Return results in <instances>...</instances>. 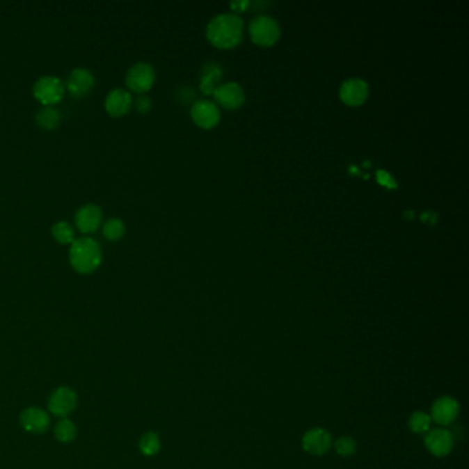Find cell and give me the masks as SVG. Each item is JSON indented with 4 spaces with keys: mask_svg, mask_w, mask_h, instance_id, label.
<instances>
[{
    "mask_svg": "<svg viewBox=\"0 0 469 469\" xmlns=\"http://www.w3.org/2000/svg\"><path fill=\"white\" fill-rule=\"evenodd\" d=\"M33 95L43 106H54L65 95V84L56 76H42L33 86Z\"/></svg>",
    "mask_w": 469,
    "mask_h": 469,
    "instance_id": "4",
    "label": "cell"
},
{
    "mask_svg": "<svg viewBox=\"0 0 469 469\" xmlns=\"http://www.w3.org/2000/svg\"><path fill=\"white\" fill-rule=\"evenodd\" d=\"M104 221L102 209L95 204H87L81 207L74 216V223L79 232L83 234H93L95 233Z\"/></svg>",
    "mask_w": 469,
    "mask_h": 469,
    "instance_id": "10",
    "label": "cell"
},
{
    "mask_svg": "<svg viewBox=\"0 0 469 469\" xmlns=\"http://www.w3.org/2000/svg\"><path fill=\"white\" fill-rule=\"evenodd\" d=\"M190 116L196 125L204 129H209L218 125V122L221 121V111L215 102L201 100L193 104Z\"/></svg>",
    "mask_w": 469,
    "mask_h": 469,
    "instance_id": "8",
    "label": "cell"
},
{
    "mask_svg": "<svg viewBox=\"0 0 469 469\" xmlns=\"http://www.w3.org/2000/svg\"><path fill=\"white\" fill-rule=\"evenodd\" d=\"M249 35L255 45L262 47H270L278 42L281 36V29L274 18L269 15H259L252 19L249 25Z\"/></svg>",
    "mask_w": 469,
    "mask_h": 469,
    "instance_id": "3",
    "label": "cell"
},
{
    "mask_svg": "<svg viewBox=\"0 0 469 469\" xmlns=\"http://www.w3.org/2000/svg\"><path fill=\"white\" fill-rule=\"evenodd\" d=\"M249 6V1H233L230 4L232 10L235 11V13H239V11H245V8Z\"/></svg>",
    "mask_w": 469,
    "mask_h": 469,
    "instance_id": "27",
    "label": "cell"
},
{
    "mask_svg": "<svg viewBox=\"0 0 469 469\" xmlns=\"http://www.w3.org/2000/svg\"><path fill=\"white\" fill-rule=\"evenodd\" d=\"M335 450L339 456L342 457H351L355 453H356V449H358V445L355 442V439L349 436V435H344V436H340L336 442H335Z\"/></svg>",
    "mask_w": 469,
    "mask_h": 469,
    "instance_id": "24",
    "label": "cell"
},
{
    "mask_svg": "<svg viewBox=\"0 0 469 469\" xmlns=\"http://www.w3.org/2000/svg\"><path fill=\"white\" fill-rule=\"evenodd\" d=\"M95 84L94 74L83 67L73 69L65 83V90L69 91V94L74 98H83L86 97Z\"/></svg>",
    "mask_w": 469,
    "mask_h": 469,
    "instance_id": "9",
    "label": "cell"
},
{
    "mask_svg": "<svg viewBox=\"0 0 469 469\" xmlns=\"http://www.w3.org/2000/svg\"><path fill=\"white\" fill-rule=\"evenodd\" d=\"M425 446L435 457H446L454 447V436L446 428L429 429L425 435Z\"/></svg>",
    "mask_w": 469,
    "mask_h": 469,
    "instance_id": "7",
    "label": "cell"
},
{
    "mask_svg": "<svg viewBox=\"0 0 469 469\" xmlns=\"http://www.w3.org/2000/svg\"><path fill=\"white\" fill-rule=\"evenodd\" d=\"M460 413L459 402L452 397L438 398L431 408V420L439 424L440 427H447L453 424Z\"/></svg>",
    "mask_w": 469,
    "mask_h": 469,
    "instance_id": "11",
    "label": "cell"
},
{
    "mask_svg": "<svg viewBox=\"0 0 469 469\" xmlns=\"http://www.w3.org/2000/svg\"><path fill=\"white\" fill-rule=\"evenodd\" d=\"M244 22L241 17L232 13L219 14L212 18L207 26V39L221 50H229L242 40Z\"/></svg>",
    "mask_w": 469,
    "mask_h": 469,
    "instance_id": "1",
    "label": "cell"
},
{
    "mask_svg": "<svg viewBox=\"0 0 469 469\" xmlns=\"http://www.w3.org/2000/svg\"><path fill=\"white\" fill-rule=\"evenodd\" d=\"M125 233V226L121 219L112 218L102 226V234L109 241H118Z\"/></svg>",
    "mask_w": 469,
    "mask_h": 469,
    "instance_id": "22",
    "label": "cell"
},
{
    "mask_svg": "<svg viewBox=\"0 0 469 469\" xmlns=\"http://www.w3.org/2000/svg\"><path fill=\"white\" fill-rule=\"evenodd\" d=\"M156 81L154 67L148 62H138L132 65L125 74L127 87L138 94L149 91Z\"/></svg>",
    "mask_w": 469,
    "mask_h": 469,
    "instance_id": "5",
    "label": "cell"
},
{
    "mask_svg": "<svg viewBox=\"0 0 469 469\" xmlns=\"http://www.w3.org/2000/svg\"><path fill=\"white\" fill-rule=\"evenodd\" d=\"M377 180L379 183H381L383 186L388 187V189H395L397 187V183L394 180V177L387 174L385 171H377Z\"/></svg>",
    "mask_w": 469,
    "mask_h": 469,
    "instance_id": "26",
    "label": "cell"
},
{
    "mask_svg": "<svg viewBox=\"0 0 469 469\" xmlns=\"http://www.w3.org/2000/svg\"><path fill=\"white\" fill-rule=\"evenodd\" d=\"M303 449L311 456H324L333 446V439L329 431L324 428H311L301 439Z\"/></svg>",
    "mask_w": 469,
    "mask_h": 469,
    "instance_id": "6",
    "label": "cell"
},
{
    "mask_svg": "<svg viewBox=\"0 0 469 469\" xmlns=\"http://www.w3.org/2000/svg\"><path fill=\"white\" fill-rule=\"evenodd\" d=\"M69 262L79 274L94 273L102 262L100 244L90 237H81L70 244Z\"/></svg>",
    "mask_w": 469,
    "mask_h": 469,
    "instance_id": "2",
    "label": "cell"
},
{
    "mask_svg": "<svg viewBox=\"0 0 469 469\" xmlns=\"http://www.w3.org/2000/svg\"><path fill=\"white\" fill-rule=\"evenodd\" d=\"M54 435H56V438L58 439L59 442L69 443V442H72L76 438V427H74V424L70 420L63 418L56 425Z\"/></svg>",
    "mask_w": 469,
    "mask_h": 469,
    "instance_id": "21",
    "label": "cell"
},
{
    "mask_svg": "<svg viewBox=\"0 0 469 469\" xmlns=\"http://www.w3.org/2000/svg\"><path fill=\"white\" fill-rule=\"evenodd\" d=\"M160 447H161V442L156 432H148L139 440V449L142 454L148 457L156 456L160 452Z\"/></svg>",
    "mask_w": 469,
    "mask_h": 469,
    "instance_id": "20",
    "label": "cell"
},
{
    "mask_svg": "<svg viewBox=\"0 0 469 469\" xmlns=\"http://www.w3.org/2000/svg\"><path fill=\"white\" fill-rule=\"evenodd\" d=\"M21 425L32 434H43L50 425L49 414L39 408H28L21 413Z\"/></svg>",
    "mask_w": 469,
    "mask_h": 469,
    "instance_id": "16",
    "label": "cell"
},
{
    "mask_svg": "<svg viewBox=\"0 0 469 469\" xmlns=\"http://www.w3.org/2000/svg\"><path fill=\"white\" fill-rule=\"evenodd\" d=\"M132 106V97L124 88H115L105 100V109L113 118H121L129 112Z\"/></svg>",
    "mask_w": 469,
    "mask_h": 469,
    "instance_id": "15",
    "label": "cell"
},
{
    "mask_svg": "<svg viewBox=\"0 0 469 469\" xmlns=\"http://www.w3.org/2000/svg\"><path fill=\"white\" fill-rule=\"evenodd\" d=\"M51 234L54 237V239L62 245H67V244L70 245L74 241V230L66 222L56 223L51 229Z\"/></svg>",
    "mask_w": 469,
    "mask_h": 469,
    "instance_id": "23",
    "label": "cell"
},
{
    "mask_svg": "<svg viewBox=\"0 0 469 469\" xmlns=\"http://www.w3.org/2000/svg\"><path fill=\"white\" fill-rule=\"evenodd\" d=\"M215 101L228 111H234L242 106L245 101V93L242 87L237 83L221 84L214 93Z\"/></svg>",
    "mask_w": 469,
    "mask_h": 469,
    "instance_id": "13",
    "label": "cell"
},
{
    "mask_svg": "<svg viewBox=\"0 0 469 469\" xmlns=\"http://www.w3.org/2000/svg\"><path fill=\"white\" fill-rule=\"evenodd\" d=\"M369 97V86L362 79H349L340 87V100L349 106H359Z\"/></svg>",
    "mask_w": 469,
    "mask_h": 469,
    "instance_id": "14",
    "label": "cell"
},
{
    "mask_svg": "<svg viewBox=\"0 0 469 469\" xmlns=\"http://www.w3.org/2000/svg\"><path fill=\"white\" fill-rule=\"evenodd\" d=\"M35 121L43 129H56L61 122V113L54 106H43L36 113Z\"/></svg>",
    "mask_w": 469,
    "mask_h": 469,
    "instance_id": "18",
    "label": "cell"
},
{
    "mask_svg": "<svg viewBox=\"0 0 469 469\" xmlns=\"http://www.w3.org/2000/svg\"><path fill=\"white\" fill-rule=\"evenodd\" d=\"M431 415L424 413V411H414L411 413V417H409V421H408V425H409V429H411L413 434H427L431 428Z\"/></svg>",
    "mask_w": 469,
    "mask_h": 469,
    "instance_id": "19",
    "label": "cell"
},
{
    "mask_svg": "<svg viewBox=\"0 0 469 469\" xmlns=\"http://www.w3.org/2000/svg\"><path fill=\"white\" fill-rule=\"evenodd\" d=\"M152 100L146 95H141L136 98L135 101V108L139 113H148L150 109H152Z\"/></svg>",
    "mask_w": 469,
    "mask_h": 469,
    "instance_id": "25",
    "label": "cell"
},
{
    "mask_svg": "<svg viewBox=\"0 0 469 469\" xmlns=\"http://www.w3.org/2000/svg\"><path fill=\"white\" fill-rule=\"evenodd\" d=\"M223 77V70L218 63H207L201 70L200 90L205 95H214L216 88L221 86Z\"/></svg>",
    "mask_w": 469,
    "mask_h": 469,
    "instance_id": "17",
    "label": "cell"
},
{
    "mask_svg": "<svg viewBox=\"0 0 469 469\" xmlns=\"http://www.w3.org/2000/svg\"><path fill=\"white\" fill-rule=\"evenodd\" d=\"M77 395L69 387H59L49 398V411L57 417H66L74 411Z\"/></svg>",
    "mask_w": 469,
    "mask_h": 469,
    "instance_id": "12",
    "label": "cell"
}]
</instances>
